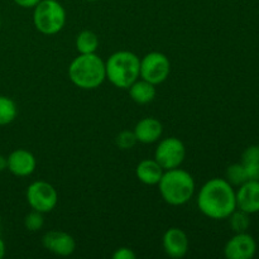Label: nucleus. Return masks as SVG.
I'll return each mask as SVG.
<instances>
[{
  "label": "nucleus",
  "mask_w": 259,
  "mask_h": 259,
  "mask_svg": "<svg viewBox=\"0 0 259 259\" xmlns=\"http://www.w3.org/2000/svg\"><path fill=\"white\" fill-rule=\"evenodd\" d=\"M5 169H8V158L0 154V172L5 171Z\"/></svg>",
  "instance_id": "nucleus-27"
},
{
  "label": "nucleus",
  "mask_w": 259,
  "mask_h": 259,
  "mask_svg": "<svg viewBox=\"0 0 259 259\" xmlns=\"http://www.w3.org/2000/svg\"><path fill=\"white\" fill-rule=\"evenodd\" d=\"M5 250H7V248H5V243H4V240L0 238V259L5 255Z\"/></svg>",
  "instance_id": "nucleus-28"
},
{
  "label": "nucleus",
  "mask_w": 259,
  "mask_h": 259,
  "mask_svg": "<svg viewBox=\"0 0 259 259\" xmlns=\"http://www.w3.org/2000/svg\"><path fill=\"white\" fill-rule=\"evenodd\" d=\"M42 244L48 252L60 257H68L76 249V240L72 235L61 230H51L42 238Z\"/></svg>",
  "instance_id": "nucleus-10"
},
{
  "label": "nucleus",
  "mask_w": 259,
  "mask_h": 259,
  "mask_svg": "<svg viewBox=\"0 0 259 259\" xmlns=\"http://www.w3.org/2000/svg\"><path fill=\"white\" fill-rule=\"evenodd\" d=\"M0 27H2V17H0Z\"/></svg>",
  "instance_id": "nucleus-30"
},
{
  "label": "nucleus",
  "mask_w": 259,
  "mask_h": 259,
  "mask_svg": "<svg viewBox=\"0 0 259 259\" xmlns=\"http://www.w3.org/2000/svg\"><path fill=\"white\" fill-rule=\"evenodd\" d=\"M106 80L118 89H128L141 76V60L131 51H118L105 62Z\"/></svg>",
  "instance_id": "nucleus-4"
},
{
  "label": "nucleus",
  "mask_w": 259,
  "mask_h": 259,
  "mask_svg": "<svg viewBox=\"0 0 259 259\" xmlns=\"http://www.w3.org/2000/svg\"><path fill=\"white\" fill-rule=\"evenodd\" d=\"M17 114V104L8 96L0 95V126L13 123Z\"/></svg>",
  "instance_id": "nucleus-18"
},
{
  "label": "nucleus",
  "mask_w": 259,
  "mask_h": 259,
  "mask_svg": "<svg viewBox=\"0 0 259 259\" xmlns=\"http://www.w3.org/2000/svg\"><path fill=\"white\" fill-rule=\"evenodd\" d=\"M85 2H90V3H95V2H99V0H85Z\"/></svg>",
  "instance_id": "nucleus-29"
},
{
  "label": "nucleus",
  "mask_w": 259,
  "mask_h": 259,
  "mask_svg": "<svg viewBox=\"0 0 259 259\" xmlns=\"http://www.w3.org/2000/svg\"><path fill=\"white\" fill-rule=\"evenodd\" d=\"M164 169L156 159H143L136 168V176L142 184L148 186H156L161 181Z\"/></svg>",
  "instance_id": "nucleus-15"
},
{
  "label": "nucleus",
  "mask_w": 259,
  "mask_h": 259,
  "mask_svg": "<svg viewBox=\"0 0 259 259\" xmlns=\"http://www.w3.org/2000/svg\"><path fill=\"white\" fill-rule=\"evenodd\" d=\"M163 249L171 258H184L189 252L190 242L186 233L180 228H169L162 239Z\"/></svg>",
  "instance_id": "nucleus-11"
},
{
  "label": "nucleus",
  "mask_w": 259,
  "mask_h": 259,
  "mask_svg": "<svg viewBox=\"0 0 259 259\" xmlns=\"http://www.w3.org/2000/svg\"><path fill=\"white\" fill-rule=\"evenodd\" d=\"M45 225V217H43V212L39 211H30L27 217L24 218V227L25 229L29 230V232H38Z\"/></svg>",
  "instance_id": "nucleus-21"
},
{
  "label": "nucleus",
  "mask_w": 259,
  "mask_h": 259,
  "mask_svg": "<svg viewBox=\"0 0 259 259\" xmlns=\"http://www.w3.org/2000/svg\"><path fill=\"white\" fill-rule=\"evenodd\" d=\"M7 158L8 169L18 177L30 176L37 167V159L34 154L27 149H15Z\"/></svg>",
  "instance_id": "nucleus-12"
},
{
  "label": "nucleus",
  "mask_w": 259,
  "mask_h": 259,
  "mask_svg": "<svg viewBox=\"0 0 259 259\" xmlns=\"http://www.w3.org/2000/svg\"><path fill=\"white\" fill-rule=\"evenodd\" d=\"M33 9V24L39 33L53 35L63 29L67 17L58 0H40Z\"/></svg>",
  "instance_id": "nucleus-5"
},
{
  "label": "nucleus",
  "mask_w": 259,
  "mask_h": 259,
  "mask_svg": "<svg viewBox=\"0 0 259 259\" xmlns=\"http://www.w3.org/2000/svg\"><path fill=\"white\" fill-rule=\"evenodd\" d=\"M111 257H113V259H136L137 254L131 248L120 247L118 249H115V252L113 253Z\"/></svg>",
  "instance_id": "nucleus-24"
},
{
  "label": "nucleus",
  "mask_w": 259,
  "mask_h": 259,
  "mask_svg": "<svg viewBox=\"0 0 259 259\" xmlns=\"http://www.w3.org/2000/svg\"><path fill=\"white\" fill-rule=\"evenodd\" d=\"M225 180L229 182L232 186H240L244 182L248 181L247 172L243 163H234L230 164L225 172Z\"/></svg>",
  "instance_id": "nucleus-19"
},
{
  "label": "nucleus",
  "mask_w": 259,
  "mask_h": 259,
  "mask_svg": "<svg viewBox=\"0 0 259 259\" xmlns=\"http://www.w3.org/2000/svg\"><path fill=\"white\" fill-rule=\"evenodd\" d=\"M197 206L200 211L210 219H228L237 209L234 189L225 179L215 177L209 180L200 189L197 195Z\"/></svg>",
  "instance_id": "nucleus-1"
},
{
  "label": "nucleus",
  "mask_w": 259,
  "mask_h": 259,
  "mask_svg": "<svg viewBox=\"0 0 259 259\" xmlns=\"http://www.w3.org/2000/svg\"><path fill=\"white\" fill-rule=\"evenodd\" d=\"M228 219L234 233H245L250 225L249 214L240 209H235Z\"/></svg>",
  "instance_id": "nucleus-20"
},
{
  "label": "nucleus",
  "mask_w": 259,
  "mask_h": 259,
  "mask_svg": "<svg viewBox=\"0 0 259 259\" xmlns=\"http://www.w3.org/2000/svg\"><path fill=\"white\" fill-rule=\"evenodd\" d=\"M257 253V243L250 234L235 233L228 240L224 248V255L228 259H252Z\"/></svg>",
  "instance_id": "nucleus-9"
},
{
  "label": "nucleus",
  "mask_w": 259,
  "mask_h": 259,
  "mask_svg": "<svg viewBox=\"0 0 259 259\" xmlns=\"http://www.w3.org/2000/svg\"><path fill=\"white\" fill-rule=\"evenodd\" d=\"M171 73V62L164 53L149 52L141 60V76L139 77L153 85H161Z\"/></svg>",
  "instance_id": "nucleus-6"
},
{
  "label": "nucleus",
  "mask_w": 259,
  "mask_h": 259,
  "mask_svg": "<svg viewBox=\"0 0 259 259\" xmlns=\"http://www.w3.org/2000/svg\"><path fill=\"white\" fill-rule=\"evenodd\" d=\"M137 142L138 141H137L136 134H134V132L132 131L120 132V133L116 136V139H115L116 146H118L120 149H124V151L133 148V147L137 144Z\"/></svg>",
  "instance_id": "nucleus-22"
},
{
  "label": "nucleus",
  "mask_w": 259,
  "mask_h": 259,
  "mask_svg": "<svg viewBox=\"0 0 259 259\" xmlns=\"http://www.w3.org/2000/svg\"><path fill=\"white\" fill-rule=\"evenodd\" d=\"M99 48V37L93 30H82L76 37V50L78 55L96 53Z\"/></svg>",
  "instance_id": "nucleus-17"
},
{
  "label": "nucleus",
  "mask_w": 259,
  "mask_h": 259,
  "mask_svg": "<svg viewBox=\"0 0 259 259\" xmlns=\"http://www.w3.org/2000/svg\"><path fill=\"white\" fill-rule=\"evenodd\" d=\"M128 90L132 100L134 103L139 104V105H146V104L152 103L154 100V98H156L157 94L156 85L143 80V78H138L137 81H134L129 86Z\"/></svg>",
  "instance_id": "nucleus-16"
},
{
  "label": "nucleus",
  "mask_w": 259,
  "mask_h": 259,
  "mask_svg": "<svg viewBox=\"0 0 259 259\" xmlns=\"http://www.w3.org/2000/svg\"><path fill=\"white\" fill-rule=\"evenodd\" d=\"M133 132L137 137V141L143 144H152L158 142L162 137L163 125L158 119L148 116L139 120Z\"/></svg>",
  "instance_id": "nucleus-14"
},
{
  "label": "nucleus",
  "mask_w": 259,
  "mask_h": 259,
  "mask_svg": "<svg viewBox=\"0 0 259 259\" xmlns=\"http://www.w3.org/2000/svg\"><path fill=\"white\" fill-rule=\"evenodd\" d=\"M237 209L248 214L259 212V181H247L235 192Z\"/></svg>",
  "instance_id": "nucleus-13"
},
{
  "label": "nucleus",
  "mask_w": 259,
  "mask_h": 259,
  "mask_svg": "<svg viewBox=\"0 0 259 259\" xmlns=\"http://www.w3.org/2000/svg\"><path fill=\"white\" fill-rule=\"evenodd\" d=\"M157 186L162 199L172 206L187 204L195 194L194 177L180 167L164 171Z\"/></svg>",
  "instance_id": "nucleus-3"
},
{
  "label": "nucleus",
  "mask_w": 259,
  "mask_h": 259,
  "mask_svg": "<svg viewBox=\"0 0 259 259\" xmlns=\"http://www.w3.org/2000/svg\"><path fill=\"white\" fill-rule=\"evenodd\" d=\"M13 2H14L17 5H19V7L25 8V9H29V8H34L40 0H13Z\"/></svg>",
  "instance_id": "nucleus-26"
},
{
  "label": "nucleus",
  "mask_w": 259,
  "mask_h": 259,
  "mask_svg": "<svg viewBox=\"0 0 259 259\" xmlns=\"http://www.w3.org/2000/svg\"><path fill=\"white\" fill-rule=\"evenodd\" d=\"M27 201L35 211L51 212L58 202L57 190L47 181H34L27 189Z\"/></svg>",
  "instance_id": "nucleus-8"
},
{
  "label": "nucleus",
  "mask_w": 259,
  "mask_h": 259,
  "mask_svg": "<svg viewBox=\"0 0 259 259\" xmlns=\"http://www.w3.org/2000/svg\"><path fill=\"white\" fill-rule=\"evenodd\" d=\"M186 157V147L176 137L162 139L154 151V159L161 164L164 171L179 168Z\"/></svg>",
  "instance_id": "nucleus-7"
},
{
  "label": "nucleus",
  "mask_w": 259,
  "mask_h": 259,
  "mask_svg": "<svg viewBox=\"0 0 259 259\" xmlns=\"http://www.w3.org/2000/svg\"><path fill=\"white\" fill-rule=\"evenodd\" d=\"M0 225H2V217H0Z\"/></svg>",
  "instance_id": "nucleus-31"
},
{
  "label": "nucleus",
  "mask_w": 259,
  "mask_h": 259,
  "mask_svg": "<svg viewBox=\"0 0 259 259\" xmlns=\"http://www.w3.org/2000/svg\"><path fill=\"white\" fill-rule=\"evenodd\" d=\"M68 78L82 90H94L106 80L105 62L96 53L78 55L68 66Z\"/></svg>",
  "instance_id": "nucleus-2"
},
{
  "label": "nucleus",
  "mask_w": 259,
  "mask_h": 259,
  "mask_svg": "<svg viewBox=\"0 0 259 259\" xmlns=\"http://www.w3.org/2000/svg\"><path fill=\"white\" fill-rule=\"evenodd\" d=\"M248 181H259V162L244 164Z\"/></svg>",
  "instance_id": "nucleus-25"
},
{
  "label": "nucleus",
  "mask_w": 259,
  "mask_h": 259,
  "mask_svg": "<svg viewBox=\"0 0 259 259\" xmlns=\"http://www.w3.org/2000/svg\"><path fill=\"white\" fill-rule=\"evenodd\" d=\"M259 162V146H249L242 154V163H254Z\"/></svg>",
  "instance_id": "nucleus-23"
}]
</instances>
